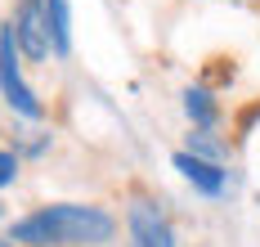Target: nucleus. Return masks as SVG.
Listing matches in <instances>:
<instances>
[{"label":"nucleus","instance_id":"11","mask_svg":"<svg viewBox=\"0 0 260 247\" xmlns=\"http://www.w3.org/2000/svg\"><path fill=\"white\" fill-rule=\"evenodd\" d=\"M0 247H9V243H5V238H0Z\"/></svg>","mask_w":260,"mask_h":247},{"label":"nucleus","instance_id":"2","mask_svg":"<svg viewBox=\"0 0 260 247\" xmlns=\"http://www.w3.org/2000/svg\"><path fill=\"white\" fill-rule=\"evenodd\" d=\"M0 99H5V108L14 112L18 121H45V99L36 95V85L27 81L23 72V54H18V45H14V27H9V18L0 23Z\"/></svg>","mask_w":260,"mask_h":247},{"label":"nucleus","instance_id":"9","mask_svg":"<svg viewBox=\"0 0 260 247\" xmlns=\"http://www.w3.org/2000/svg\"><path fill=\"white\" fill-rule=\"evenodd\" d=\"M50 144H54L50 131H31V139H23V144H18V158H41Z\"/></svg>","mask_w":260,"mask_h":247},{"label":"nucleus","instance_id":"6","mask_svg":"<svg viewBox=\"0 0 260 247\" xmlns=\"http://www.w3.org/2000/svg\"><path fill=\"white\" fill-rule=\"evenodd\" d=\"M180 108H184V117H188L193 131H215L220 126V99H215L211 85H184Z\"/></svg>","mask_w":260,"mask_h":247},{"label":"nucleus","instance_id":"4","mask_svg":"<svg viewBox=\"0 0 260 247\" xmlns=\"http://www.w3.org/2000/svg\"><path fill=\"white\" fill-rule=\"evenodd\" d=\"M9 27H14V45H18L23 63H50V27H45L41 0H14Z\"/></svg>","mask_w":260,"mask_h":247},{"label":"nucleus","instance_id":"8","mask_svg":"<svg viewBox=\"0 0 260 247\" xmlns=\"http://www.w3.org/2000/svg\"><path fill=\"white\" fill-rule=\"evenodd\" d=\"M18 175H23V158H18V148H0V193L14 189Z\"/></svg>","mask_w":260,"mask_h":247},{"label":"nucleus","instance_id":"10","mask_svg":"<svg viewBox=\"0 0 260 247\" xmlns=\"http://www.w3.org/2000/svg\"><path fill=\"white\" fill-rule=\"evenodd\" d=\"M0 225H5V202H0Z\"/></svg>","mask_w":260,"mask_h":247},{"label":"nucleus","instance_id":"1","mask_svg":"<svg viewBox=\"0 0 260 247\" xmlns=\"http://www.w3.org/2000/svg\"><path fill=\"white\" fill-rule=\"evenodd\" d=\"M121 220L99 202H45L27 216L9 220V247H108Z\"/></svg>","mask_w":260,"mask_h":247},{"label":"nucleus","instance_id":"7","mask_svg":"<svg viewBox=\"0 0 260 247\" xmlns=\"http://www.w3.org/2000/svg\"><path fill=\"white\" fill-rule=\"evenodd\" d=\"M45 5V27H50V58L72 54V5L68 0H41Z\"/></svg>","mask_w":260,"mask_h":247},{"label":"nucleus","instance_id":"3","mask_svg":"<svg viewBox=\"0 0 260 247\" xmlns=\"http://www.w3.org/2000/svg\"><path fill=\"white\" fill-rule=\"evenodd\" d=\"M126 247H180L171 216L153 198H130L126 207Z\"/></svg>","mask_w":260,"mask_h":247},{"label":"nucleus","instance_id":"5","mask_svg":"<svg viewBox=\"0 0 260 247\" xmlns=\"http://www.w3.org/2000/svg\"><path fill=\"white\" fill-rule=\"evenodd\" d=\"M171 166L180 171L184 184H188L193 193H202V198H224V193L234 189L229 166L211 162V158H198V153H188V148H175V153H171Z\"/></svg>","mask_w":260,"mask_h":247}]
</instances>
